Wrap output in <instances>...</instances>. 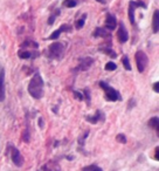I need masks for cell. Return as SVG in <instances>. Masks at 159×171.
I'll use <instances>...</instances> for the list:
<instances>
[{
    "instance_id": "6da1fadb",
    "label": "cell",
    "mask_w": 159,
    "mask_h": 171,
    "mask_svg": "<svg viewBox=\"0 0 159 171\" xmlns=\"http://www.w3.org/2000/svg\"><path fill=\"white\" fill-rule=\"evenodd\" d=\"M28 93L35 100H39L43 96V80L40 73H35L32 76V80L28 85Z\"/></svg>"
},
{
    "instance_id": "7a4b0ae2",
    "label": "cell",
    "mask_w": 159,
    "mask_h": 171,
    "mask_svg": "<svg viewBox=\"0 0 159 171\" xmlns=\"http://www.w3.org/2000/svg\"><path fill=\"white\" fill-rule=\"evenodd\" d=\"M64 51H66V47L62 42H53L48 48L49 56L52 59H56V60H60L63 58Z\"/></svg>"
},
{
    "instance_id": "3957f363",
    "label": "cell",
    "mask_w": 159,
    "mask_h": 171,
    "mask_svg": "<svg viewBox=\"0 0 159 171\" xmlns=\"http://www.w3.org/2000/svg\"><path fill=\"white\" fill-rule=\"evenodd\" d=\"M99 86L104 89V92H105V95H104V98H105L106 101H111V102H115V101H118V100H121V95H119V93L117 92L116 89H114L112 87H110V86H108L105 82H103V81H101L99 82Z\"/></svg>"
},
{
    "instance_id": "277c9868",
    "label": "cell",
    "mask_w": 159,
    "mask_h": 171,
    "mask_svg": "<svg viewBox=\"0 0 159 171\" xmlns=\"http://www.w3.org/2000/svg\"><path fill=\"white\" fill-rule=\"evenodd\" d=\"M135 60H136V64H137L138 72L143 73L148 64V55L144 53L143 51H138L137 53L135 54Z\"/></svg>"
},
{
    "instance_id": "5b68a950",
    "label": "cell",
    "mask_w": 159,
    "mask_h": 171,
    "mask_svg": "<svg viewBox=\"0 0 159 171\" xmlns=\"http://www.w3.org/2000/svg\"><path fill=\"white\" fill-rule=\"evenodd\" d=\"M117 38H118V40H119V42H127V40H129V33H127V28L124 27V23L123 22H121L119 23V28H118V31H117Z\"/></svg>"
},
{
    "instance_id": "8992f818",
    "label": "cell",
    "mask_w": 159,
    "mask_h": 171,
    "mask_svg": "<svg viewBox=\"0 0 159 171\" xmlns=\"http://www.w3.org/2000/svg\"><path fill=\"white\" fill-rule=\"evenodd\" d=\"M12 160H13V163H14L18 168L22 166V164H23V157H22L20 151L17 149V148H13V149H12Z\"/></svg>"
},
{
    "instance_id": "52a82bcc",
    "label": "cell",
    "mask_w": 159,
    "mask_h": 171,
    "mask_svg": "<svg viewBox=\"0 0 159 171\" xmlns=\"http://www.w3.org/2000/svg\"><path fill=\"white\" fill-rule=\"evenodd\" d=\"M70 31H72V26H70V25H67V23H63L62 26H60V28H59V30H56L55 32H53L52 34H50L49 39H52V40L59 39V36L61 35V33H63V32H70Z\"/></svg>"
},
{
    "instance_id": "ba28073f",
    "label": "cell",
    "mask_w": 159,
    "mask_h": 171,
    "mask_svg": "<svg viewBox=\"0 0 159 171\" xmlns=\"http://www.w3.org/2000/svg\"><path fill=\"white\" fill-rule=\"evenodd\" d=\"M93 64H94V59L93 58H89V56L88 58H82L80 60V64H78L77 69L78 70H88Z\"/></svg>"
},
{
    "instance_id": "9c48e42d",
    "label": "cell",
    "mask_w": 159,
    "mask_h": 171,
    "mask_svg": "<svg viewBox=\"0 0 159 171\" xmlns=\"http://www.w3.org/2000/svg\"><path fill=\"white\" fill-rule=\"evenodd\" d=\"M5 69L0 67V102L5 100Z\"/></svg>"
},
{
    "instance_id": "30bf717a",
    "label": "cell",
    "mask_w": 159,
    "mask_h": 171,
    "mask_svg": "<svg viewBox=\"0 0 159 171\" xmlns=\"http://www.w3.org/2000/svg\"><path fill=\"white\" fill-rule=\"evenodd\" d=\"M117 20L116 18L112 15V14H106V19H105V28L109 31H114L116 28Z\"/></svg>"
},
{
    "instance_id": "8fae6325",
    "label": "cell",
    "mask_w": 159,
    "mask_h": 171,
    "mask_svg": "<svg viewBox=\"0 0 159 171\" xmlns=\"http://www.w3.org/2000/svg\"><path fill=\"white\" fill-rule=\"evenodd\" d=\"M42 171H61V168L57 162L55 160H50L48 163H46L42 166Z\"/></svg>"
},
{
    "instance_id": "7c38bea8",
    "label": "cell",
    "mask_w": 159,
    "mask_h": 171,
    "mask_svg": "<svg viewBox=\"0 0 159 171\" xmlns=\"http://www.w3.org/2000/svg\"><path fill=\"white\" fill-rule=\"evenodd\" d=\"M85 118H87V121H89L90 123L95 124V123L99 122V121H104V114H103L101 110H97L95 116H87Z\"/></svg>"
},
{
    "instance_id": "4fadbf2b",
    "label": "cell",
    "mask_w": 159,
    "mask_h": 171,
    "mask_svg": "<svg viewBox=\"0 0 159 171\" xmlns=\"http://www.w3.org/2000/svg\"><path fill=\"white\" fill-rule=\"evenodd\" d=\"M152 31L153 33L159 32V11L156 10L154 13H153V17H152Z\"/></svg>"
},
{
    "instance_id": "5bb4252c",
    "label": "cell",
    "mask_w": 159,
    "mask_h": 171,
    "mask_svg": "<svg viewBox=\"0 0 159 171\" xmlns=\"http://www.w3.org/2000/svg\"><path fill=\"white\" fill-rule=\"evenodd\" d=\"M93 36H101V38H110V33L106 32V30H103V28H96L94 33H93Z\"/></svg>"
},
{
    "instance_id": "9a60e30c",
    "label": "cell",
    "mask_w": 159,
    "mask_h": 171,
    "mask_svg": "<svg viewBox=\"0 0 159 171\" xmlns=\"http://www.w3.org/2000/svg\"><path fill=\"white\" fill-rule=\"evenodd\" d=\"M148 126H150L151 128L156 129L157 134L159 135V123H158V117H157V116L152 117L151 120H150V121H148Z\"/></svg>"
},
{
    "instance_id": "2e32d148",
    "label": "cell",
    "mask_w": 159,
    "mask_h": 171,
    "mask_svg": "<svg viewBox=\"0 0 159 171\" xmlns=\"http://www.w3.org/2000/svg\"><path fill=\"white\" fill-rule=\"evenodd\" d=\"M135 7L129 2V19H130V22L132 25H135Z\"/></svg>"
},
{
    "instance_id": "e0dca14e",
    "label": "cell",
    "mask_w": 159,
    "mask_h": 171,
    "mask_svg": "<svg viewBox=\"0 0 159 171\" xmlns=\"http://www.w3.org/2000/svg\"><path fill=\"white\" fill-rule=\"evenodd\" d=\"M18 55H19L20 59H29L32 56V53L29 51H22V49H20L18 52Z\"/></svg>"
},
{
    "instance_id": "ac0fdd59",
    "label": "cell",
    "mask_w": 159,
    "mask_h": 171,
    "mask_svg": "<svg viewBox=\"0 0 159 171\" xmlns=\"http://www.w3.org/2000/svg\"><path fill=\"white\" fill-rule=\"evenodd\" d=\"M85 18H87V14H83V15H82V18L77 20V22H76V28H77V30H81V28L84 26Z\"/></svg>"
},
{
    "instance_id": "d6986e66",
    "label": "cell",
    "mask_w": 159,
    "mask_h": 171,
    "mask_svg": "<svg viewBox=\"0 0 159 171\" xmlns=\"http://www.w3.org/2000/svg\"><path fill=\"white\" fill-rule=\"evenodd\" d=\"M102 52H104L105 54H108L111 59H116V56H117V54L112 51V49H110V48H106V49H101Z\"/></svg>"
},
{
    "instance_id": "ffe728a7",
    "label": "cell",
    "mask_w": 159,
    "mask_h": 171,
    "mask_svg": "<svg viewBox=\"0 0 159 171\" xmlns=\"http://www.w3.org/2000/svg\"><path fill=\"white\" fill-rule=\"evenodd\" d=\"M105 70H109V72H112V70H116L117 68V64H114V62H108V64H105Z\"/></svg>"
},
{
    "instance_id": "44dd1931",
    "label": "cell",
    "mask_w": 159,
    "mask_h": 171,
    "mask_svg": "<svg viewBox=\"0 0 159 171\" xmlns=\"http://www.w3.org/2000/svg\"><path fill=\"white\" fill-rule=\"evenodd\" d=\"M123 66L127 70H131V64H130V61H129V58L127 56H124L123 58Z\"/></svg>"
},
{
    "instance_id": "7402d4cb",
    "label": "cell",
    "mask_w": 159,
    "mask_h": 171,
    "mask_svg": "<svg viewBox=\"0 0 159 171\" xmlns=\"http://www.w3.org/2000/svg\"><path fill=\"white\" fill-rule=\"evenodd\" d=\"M76 5H77V2H76L75 0H66V1H64V6H66V7H69V8L75 7Z\"/></svg>"
},
{
    "instance_id": "603a6c76",
    "label": "cell",
    "mask_w": 159,
    "mask_h": 171,
    "mask_svg": "<svg viewBox=\"0 0 159 171\" xmlns=\"http://www.w3.org/2000/svg\"><path fill=\"white\" fill-rule=\"evenodd\" d=\"M116 139L117 142H119V143H127V137H125V135L124 134H118L116 136Z\"/></svg>"
},
{
    "instance_id": "cb8c5ba5",
    "label": "cell",
    "mask_w": 159,
    "mask_h": 171,
    "mask_svg": "<svg viewBox=\"0 0 159 171\" xmlns=\"http://www.w3.org/2000/svg\"><path fill=\"white\" fill-rule=\"evenodd\" d=\"M22 139H23L26 143L29 142V130H28V128H26V130L22 132Z\"/></svg>"
},
{
    "instance_id": "d4e9b609",
    "label": "cell",
    "mask_w": 159,
    "mask_h": 171,
    "mask_svg": "<svg viewBox=\"0 0 159 171\" xmlns=\"http://www.w3.org/2000/svg\"><path fill=\"white\" fill-rule=\"evenodd\" d=\"M73 94L75 95V98H77L78 101H82V100H83V95H82L80 92H76V90H74V92H73Z\"/></svg>"
},
{
    "instance_id": "484cf974",
    "label": "cell",
    "mask_w": 159,
    "mask_h": 171,
    "mask_svg": "<svg viewBox=\"0 0 159 171\" xmlns=\"http://www.w3.org/2000/svg\"><path fill=\"white\" fill-rule=\"evenodd\" d=\"M95 166H96L95 164H93V165H89V166H84V168L82 169V171H93Z\"/></svg>"
},
{
    "instance_id": "4316f807",
    "label": "cell",
    "mask_w": 159,
    "mask_h": 171,
    "mask_svg": "<svg viewBox=\"0 0 159 171\" xmlns=\"http://www.w3.org/2000/svg\"><path fill=\"white\" fill-rule=\"evenodd\" d=\"M154 160H159V147H156L154 149Z\"/></svg>"
},
{
    "instance_id": "83f0119b",
    "label": "cell",
    "mask_w": 159,
    "mask_h": 171,
    "mask_svg": "<svg viewBox=\"0 0 159 171\" xmlns=\"http://www.w3.org/2000/svg\"><path fill=\"white\" fill-rule=\"evenodd\" d=\"M152 88H153V90H154L156 93H159V82H154V83L152 85Z\"/></svg>"
},
{
    "instance_id": "f1b7e54d",
    "label": "cell",
    "mask_w": 159,
    "mask_h": 171,
    "mask_svg": "<svg viewBox=\"0 0 159 171\" xmlns=\"http://www.w3.org/2000/svg\"><path fill=\"white\" fill-rule=\"evenodd\" d=\"M135 104H136V101H135L133 98H131V100L129 101V107H127V108H129V109H131V108L133 107Z\"/></svg>"
},
{
    "instance_id": "f546056e",
    "label": "cell",
    "mask_w": 159,
    "mask_h": 171,
    "mask_svg": "<svg viewBox=\"0 0 159 171\" xmlns=\"http://www.w3.org/2000/svg\"><path fill=\"white\" fill-rule=\"evenodd\" d=\"M55 17H56V15H52V17L48 19V25H53L54 21H55Z\"/></svg>"
},
{
    "instance_id": "4dcf8cb0",
    "label": "cell",
    "mask_w": 159,
    "mask_h": 171,
    "mask_svg": "<svg viewBox=\"0 0 159 171\" xmlns=\"http://www.w3.org/2000/svg\"><path fill=\"white\" fill-rule=\"evenodd\" d=\"M39 126H40V127H43V121H42V118H39Z\"/></svg>"
},
{
    "instance_id": "1f68e13d",
    "label": "cell",
    "mask_w": 159,
    "mask_h": 171,
    "mask_svg": "<svg viewBox=\"0 0 159 171\" xmlns=\"http://www.w3.org/2000/svg\"><path fill=\"white\" fill-rule=\"evenodd\" d=\"M93 171H103V170H102L101 168H98V166H95V168H94V170H93Z\"/></svg>"
},
{
    "instance_id": "d6a6232c",
    "label": "cell",
    "mask_w": 159,
    "mask_h": 171,
    "mask_svg": "<svg viewBox=\"0 0 159 171\" xmlns=\"http://www.w3.org/2000/svg\"><path fill=\"white\" fill-rule=\"evenodd\" d=\"M97 1H98V2H101V4H105V1H104V0H97Z\"/></svg>"
}]
</instances>
